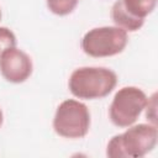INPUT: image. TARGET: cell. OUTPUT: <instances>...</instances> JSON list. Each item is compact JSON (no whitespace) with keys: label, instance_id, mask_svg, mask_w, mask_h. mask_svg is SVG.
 <instances>
[{"label":"cell","instance_id":"52a82bcc","mask_svg":"<svg viewBox=\"0 0 158 158\" xmlns=\"http://www.w3.org/2000/svg\"><path fill=\"white\" fill-rule=\"evenodd\" d=\"M110 16H111V20L115 23V26L125 30L127 33L128 32H136V31L141 30L142 26L144 25V20H138V19L131 16L125 10L121 0H116L112 4Z\"/></svg>","mask_w":158,"mask_h":158},{"label":"cell","instance_id":"6da1fadb","mask_svg":"<svg viewBox=\"0 0 158 158\" xmlns=\"http://www.w3.org/2000/svg\"><path fill=\"white\" fill-rule=\"evenodd\" d=\"M158 141V128L152 123H133L110 138L106 156L110 158H142L151 153Z\"/></svg>","mask_w":158,"mask_h":158},{"label":"cell","instance_id":"8992f818","mask_svg":"<svg viewBox=\"0 0 158 158\" xmlns=\"http://www.w3.org/2000/svg\"><path fill=\"white\" fill-rule=\"evenodd\" d=\"M32 70L31 57L16 46L5 48L0 53V74L6 81L21 84L31 77Z\"/></svg>","mask_w":158,"mask_h":158},{"label":"cell","instance_id":"3957f363","mask_svg":"<svg viewBox=\"0 0 158 158\" xmlns=\"http://www.w3.org/2000/svg\"><path fill=\"white\" fill-rule=\"evenodd\" d=\"M91 125V116L88 106L77 100L67 99L62 101L53 116L54 132L68 139H79L88 135Z\"/></svg>","mask_w":158,"mask_h":158},{"label":"cell","instance_id":"9c48e42d","mask_svg":"<svg viewBox=\"0 0 158 158\" xmlns=\"http://www.w3.org/2000/svg\"><path fill=\"white\" fill-rule=\"evenodd\" d=\"M48 10L57 16H67L72 14L79 4V0H46Z\"/></svg>","mask_w":158,"mask_h":158},{"label":"cell","instance_id":"7c38bea8","mask_svg":"<svg viewBox=\"0 0 158 158\" xmlns=\"http://www.w3.org/2000/svg\"><path fill=\"white\" fill-rule=\"evenodd\" d=\"M2 121H4V115H2V111H1V109H0V127H1V125H2Z\"/></svg>","mask_w":158,"mask_h":158},{"label":"cell","instance_id":"4fadbf2b","mask_svg":"<svg viewBox=\"0 0 158 158\" xmlns=\"http://www.w3.org/2000/svg\"><path fill=\"white\" fill-rule=\"evenodd\" d=\"M1 16H2V14H1V9H0V20H1Z\"/></svg>","mask_w":158,"mask_h":158},{"label":"cell","instance_id":"277c9868","mask_svg":"<svg viewBox=\"0 0 158 158\" xmlns=\"http://www.w3.org/2000/svg\"><path fill=\"white\" fill-rule=\"evenodd\" d=\"M128 43V33L117 26L89 30L81 38V51L93 58H106L122 53Z\"/></svg>","mask_w":158,"mask_h":158},{"label":"cell","instance_id":"ba28073f","mask_svg":"<svg viewBox=\"0 0 158 158\" xmlns=\"http://www.w3.org/2000/svg\"><path fill=\"white\" fill-rule=\"evenodd\" d=\"M125 10L138 20H146L157 6V0H121Z\"/></svg>","mask_w":158,"mask_h":158},{"label":"cell","instance_id":"7a4b0ae2","mask_svg":"<svg viewBox=\"0 0 158 158\" xmlns=\"http://www.w3.org/2000/svg\"><path fill=\"white\" fill-rule=\"evenodd\" d=\"M117 85V75L106 67H80L72 72L68 88L73 96L81 100L106 98Z\"/></svg>","mask_w":158,"mask_h":158},{"label":"cell","instance_id":"5b68a950","mask_svg":"<svg viewBox=\"0 0 158 158\" xmlns=\"http://www.w3.org/2000/svg\"><path fill=\"white\" fill-rule=\"evenodd\" d=\"M148 96L137 86H123L116 91L109 107V118L118 128H126L136 123L144 111Z\"/></svg>","mask_w":158,"mask_h":158},{"label":"cell","instance_id":"8fae6325","mask_svg":"<svg viewBox=\"0 0 158 158\" xmlns=\"http://www.w3.org/2000/svg\"><path fill=\"white\" fill-rule=\"evenodd\" d=\"M144 111H146V118L148 123L157 126V93H153L148 98Z\"/></svg>","mask_w":158,"mask_h":158},{"label":"cell","instance_id":"30bf717a","mask_svg":"<svg viewBox=\"0 0 158 158\" xmlns=\"http://www.w3.org/2000/svg\"><path fill=\"white\" fill-rule=\"evenodd\" d=\"M16 36L15 33L5 27V26H0V53L9 47H15L16 46Z\"/></svg>","mask_w":158,"mask_h":158}]
</instances>
